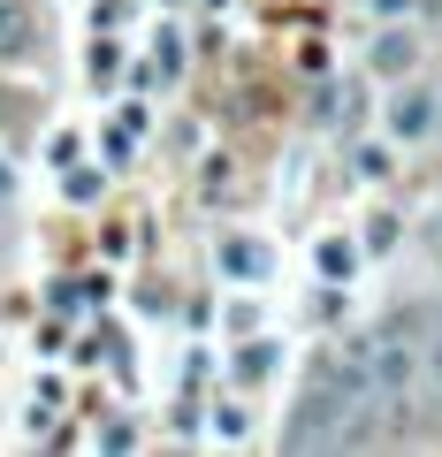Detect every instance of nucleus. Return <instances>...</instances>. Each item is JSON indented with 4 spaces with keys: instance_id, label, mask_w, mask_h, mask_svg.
<instances>
[{
    "instance_id": "obj_1",
    "label": "nucleus",
    "mask_w": 442,
    "mask_h": 457,
    "mask_svg": "<svg viewBox=\"0 0 442 457\" xmlns=\"http://www.w3.org/2000/svg\"><path fill=\"white\" fill-rule=\"evenodd\" d=\"M31 46H38V16L23 0H0V62H23Z\"/></svg>"
},
{
    "instance_id": "obj_2",
    "label": "nucleus",
    "mask_w": 442,
    "mask_h": 457,
    "mask_svg": "<svg viewBox=\"0 0 442 457\" xmlns=\"http://www.w3.org/2000/svg\"><path fill=\"white\" fill-rule=\"evenodd\" d=\"M8 191H16V176H8V161H0V198H8Z\"/></svg>"
}]
</instances>
